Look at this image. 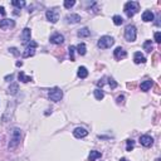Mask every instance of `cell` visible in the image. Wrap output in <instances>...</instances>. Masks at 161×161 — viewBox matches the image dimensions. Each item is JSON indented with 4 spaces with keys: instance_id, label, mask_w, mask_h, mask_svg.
Returning <instances> with one entry per match:
<instances>
[{
    "instance_id": "5bb4252c",
    "label": "cell",
    "mask_w": 161,
    "mask_h": 161,
    "mask_svg": "<svg viewBox=\"0 0 161 161\" xmlns=\"http://www.w3.org/2000/svg\"><path fill=\"white\" fill-rule=\"evenodd\" d=\"M80 22V17L78 14H68L67 17H65V23H68V24H77V23Z\"/></svg>"
},
{
    "instance_id": "603a6c76",
    "label": "cell",
    "mask_w": 161,
    "mask_h": 161,
    "mask_svg": "<svg viewBox=\"0 0 161 161\" xmlns=\"http://www.w3.org/2000/svg\"><path fill=\"white\" fill-rule=\"evenodd\" d=\"M93 94H94V98H96L97 101H102V99L105 98V93H103V91H102V89H99V88L94 89Z\"/></svg>"
},
{
    "instance_id": "44dd1931",
    "label": "cell",
    "mask_w": 161,
    "mask_h": 161,
    "mask_svg": "<svg viewBox=\"0 0 161 161\" xmlns=\"http://www.w3.org/2000/svg\"><path fill=\"white\" fill-rule=\"evenodd\" d=\"M18 78H19V80H20V82H23V83H28V82H32V80H33L32 77H29V75H25L24 72H19Z\"/></svg>"
},
{
    "instance_id": "836d02e7",
    "label": "cell",
    "mask_w": 161,
    "mask_h": 161,
    "mask_svg": "<svg viewBox=\"0 0 161 161\" xmlns=\"http://www.w3.org/2000/svg\"><path fill=\"white\" fill-rule=\"evenodd\" d=\"M124 99H125V97H124V96H122V94H121V96H118V97H117V99H116V101H117V103H118V105H121V103H124Z\"/></svg>"
},
{
    "instance_id": "7c38bea8",
    "label": "cell",
    "mask_w": 161,
    "mask_h": 161,
    "mask_svg": "<svg viewBox=\"0 0 161 161\" xmlns=\"http://www.w3.org/2000/svg\"><path fill=\"white\" fill-rule=\"evenodd\" d=\"M113 57L117 59V60H121V59H124L127 57V53H126V50L122 48V47H117V48L113 50Z\"/></svg>"
},
{
    "instance_id": "d4e9b609",
    "label": "cell",
    "mask_w": 161,
    "mask_h": 161,
    "mask_svg": "<svg viewBox=\"0 0 161 161\" xmlns=\"http://www.w3.org/2000/svg\"><path fill=\"white\" fill-rule=\"evenodd\" d=\"M12 5L15 6V8H18V9H22V8L25 6V1H24V0H13V1H12Z\"/></svg>"
},
{
    "instance_id": "4316f807",
    "label": "cell",
    "mask_w": 161,
    "mask_h": 161,
    "mask_svg": "<svg viewBox=\"0 0 161 161\" xmlns=\"http://www.w3.org/2000/svg\"><path fill=\"white\" fill-rule=\"evenodd\" d=\"M112 20H113V24L115 25H122V23H124V19H122L121 15H113Z\"/></svg>"
},
{
    "instance_id": "8fae6325",
    "label": "cell",
    "mask_w": 161,
    "mask_h": 161,
    "mask_svg": "<svg viewBox=\"0 0 161 161\" xmlns=\"http://www.w3.org/2000/svg\"><path fill=\"white\" fill-rule=\"evenodd\" d=\"M50 43L52 44H57V45H59V44H63L64 43V37L60 34V33H54L53 35L50 37Z\"/></svg>"
},
{
    "instance_id": "cb8c5ba5",
    "label": "cell",
    "mask_w": 161,
    "mask_h": 161,
    "mask_svg": "<svg viewBox=\"0 0 161 161\" xmlns=\"http://www.w3.org/2000/svg\"><path fill=\"white\" fill-rule=\"evenodd\" d=\"M18 91H19V86H18V83H12L10 86H9L8 93H9V94H17Z\"/></svg>"
},
{
    "instance_id": "ac0fdd59",
    "label": "cell",
    "mask_w": 161,
    "mask_h": 161,
    "mask_svg": "<svg viewBox=\"0 0 161 161\" xmlns=\"http://www.w3.org/2000/svg\"><path fill=\"white\" fill-rule=\"evenodd\" d=\"M77 75H78L80 79L87 78V77H88V70H87V68L83 67V65H80V67L78 68V70H77Z\"/></svg>"
},
{
    "instance_id": "8992f818",
    "label": "cell",
    "mask_w": 161,
    "mask_h": 161,
    "mask_svg": "<svg viewBox=\"0 0 161 161\" xmlns=\"http://www.w3.org/2000/svg\"><path fill=\"white\" fill-rule=\"evenodd\" d=\"M38 47V44L35 43L34 40H30L29 43L27 44V47H25V50L23 52V57L24 58H29V57H33L35 54V48Z\"/></svg>"
},
{
    "instance_id": "83f0119b",
    "label": "cell",
    "mask_w": 161,
    "mask_h": 161,
    "mask_svg": "<svg viewBox=\"0 0 161 161\" xmlns=\"http://www.w3.org/2000/svg\"><path fill=\"white\" fill-rule=\"evenodd\" d=\"M63 5L65 9H70L72 6L75 5V0H64V3H63Z\"/></svg>"
},
{
    "instance_id": "f1b7e54d",
    "label": "cell",
    "mask_w": 161,
    "mask_h": 161,
    "mask_svg": "<svg viewBox=\"0 0 161 161\" xmlns=\"http://www.w3.org/2000/svg\"><path fill=\"white\" fill-rule=\"evenodd\" d=\"M126 151H132L135 147V141L134 140H127L126 141Z\"/></svg>"
},
{
    "instance_id": "277c9868",
    "label": "cell",
    "mask_w": 161,
    "mask_h": 161,
    "mask_svg": "<svg viewBox=\"0 0 161 161\" xmlns=\"http://www.w3.org/2000/svg\"><path fill=\"white\" fill-rule=\"evenodd\" d=\"M137 38V29L135 25L129 24L125 28V39L127 42H135Z\"/></svg>"
},
{
    "instance_id": "d6986e66",
    "label": "cell",
    "mask_w": 161,
    "mask_h": 161,
    "mask_svg": "<svg viewBox=\"0 0 161 161\" xmlns=\"http://www.w3.org/2000/svg\"><path fill=\"white\" fill-rule=\"evenodd\" d=\"M102 157V154L99 151H96V150H92L89 152V156H88V161H96L97 159H101Z\"/></svg>"
},
{
    "instance_id": "f546056e",
    "label": "cell",
    "mask_w": 161,
    "mask_h": 161,
    "mask_svg": "<svg viewBox=\"0 0 161 161\" xmlns=\"http://www.w3.org/2000/svg\"><path fill=\"white\" fill-rule=\"evenodd\" d=\"M68 50H69V58H70V60L72 62H74V52H75V47H73V45H70L69 48H68Z\"/></svg>"
},
{
    "instance_id": "1f68e13d",
    "label": "cell",
    "mask_w": 161,
    "mask_h": 161,
    "mask_svg": "<svg viewBox=\"0 0 161 161\" xmlns=\"http://www.w3.org/2000/svg\"><path fill=\"white\" fill-rule=\"evenodd\" d=\"M155 42L156 43H161V33L160 32L155 33Z\"/></svg>"
},
{
    "instance_id": "e0dca14e",
    "label": "cell",
    "mask_w": 161,
    "mask_h": 161,
    "mask_svg": "<svg viewBox=\"0 0 161 161\" xmlns=\"http://www.w3.org/2000/svg\"><path fill=\"white\" fill-rule=\"evenodd\" d=\"M152 84H154V82L151 79H146V80H144L142 83L140 84V88H141V91H144V92H147L149 89L152 87Z\"/></svg>"
},
{
    "instance_id": "4dcf8cb0",
    "label": "cell",
    "mask_w": 161,
    "mask_h": 161,
    "mask_svg": "<svg viewBox=\"0 0 161 161\" xmlns=\"http://www.w3.org/2000/svg\"><path fill=\"white\" fill-rule=\"evenodd\" d=\"M108 86H110L112 89H115L117 87V82L113 78H108Z\"/></svg>"
},
{
    "instance_id": "8d00e7d4",
    "label": "cell",
    "mask_w": 161,
    "mask_h": 161,
    "mask_svg": "<svg viewBox=\"0 0 161 161\" xmlns=\"http://www.w3.org/2000/svg\"><path fill=\"white\" fill-rule=\"evenodd\" d=\"M23 65V62H17V67H22Z\"/></svg>"
},
{
    "instance_id": "30bf717a",
    "label": "cell",
    "mask_w": 161,
    "mask_h": 161,
    "mask_svg": "<svg viewBox=\"0 0 161 161\" xmlns=\"http://www.w3.org/2000/svg\"><path fill=\"white\" fill-rule=\"evenodd\" d=\"M140 144L145 146V147H150V146L154 145V139L149 135H142L140 136Z\"/></svg>"
},
{
    "instance_id": "ba28073f",
    "label": "cell",
    "mask_w": 161,
    "mask_h": 161,
    "mask_svg": "<svg viewBox=\"0 0 161 161\" xmlns=\"http://www.w3.org/2000/svg\"><path fill=\"white\" fill-rule=\"evenodd\" d=\"M14 27H15V22H14L13 19H3V20H0V29L8 30Z\"/></svg>"
},
{
    "instance_id": "7402d4cb",
    "label": "cell",
    "mask_w": 161,
    "mask_h": 161,
    "mask_svg": "<svg viewBox=\"0 0 161 161\" xmlns=\"http://www.w3.org/2000/svg\"><path fill=\"white\" fill-rule=\"evenodd\" d=\"M77 35H78L79 38H87V37L91 35V30H89L88 28H82V29L78 30Z\"/></svg>"
},
{
    "instance_id": "3957f363",
    "label": "cell",
    "mask_w": 161,
    "mask_h": 161,
    "mask_svg": "<svg viewBox=\"0 0 161 161\" xmlns=\"http://www.w3.org/2000/svg\"><path fill=\"white\" fill-rule=\"evenodd\" d=\"M115 44V39H113L112 37L110 35H103L101 37L98 39V48H101V49H108V48H111V47Z\"/></svg>"
},
{
    "instance_id": "9a60e30c",
    "label": "cell",
    "mask_w": 161,
    "mask_h": 161,
    "mask_svg": "<svg viewBox=\"0 0 161 161\" xmlns=\"http://www.w3.org/2000/svg\"><path fill=\"white\" fill-rule=\"evenodd\" d=\"M134 62L136 64H141V63H146V58L141 52H136L134 54Z\"/></svg>"
},
{
    "instance_id": "ffe728a7",
    "label": "cell",
    "mask_w": 161,
    "mask_h": 161,
    "mask_svg": "<svg viewBox=\"0 0 161 161\" xmlns=\"http://www.w3.org/2000/svg\"><path fill=\"white\" fill-rule=\"evenodd\" d=\"M75 50H77V53L79 55H84L87 53V47H86L84 43H79L77 47H75Z\"/></svg>"
},
{
    "instance_id": "d6a6232c",
    "label": "cell",
    "mask_w": 161,
    "mask_h": 161,
    "mask_svg": "<svg viewBox=\"0 0 161 161\" xmlns=\"http://www.w3.org/2000/svg\"><path fill=\"white\" fill-rule=\"evenodd\" d=\"M9 52H10V53H13L15 57H18L19 54H20V53L18 52V49H17V48H14V47H13V48H9Z\"/></svg>"
},
{
    "instance_id": "5b68a950",
    "label": "cell",
    "mask_w": 161,
    "mask_h": 161,
    "mask_svg": "<svg viewBox=\"0 0 161 161\" xmlns=\"http://www.w3.org/2000/svg\"><path fill=\"white\" fill-rule=\"evenodd\" d=\"M48 97L50 101H53V102H59L60 99L63 98V91L60 88L58 87H54V88H52L49 93H48Z\"/></svg>"
},
{
    "instance_id": "9c48e42d",
    "label": "cell",
    "mask_w": 161,
    "mask_h": 161,
    "mask_svg": "<svg viewBox=\"0 0 161 161\" xmlns=\"http://www.w3.org/2000/svg\"><path fill=\"white\" fill-rule=\"evenodd\" d=\"M30 38H32V30L29 28H24V29H23V33H22V43L24 45H27L32 40Z\"/></svg>"
},
{
    "instance_id": "484cf974",
    "label": "cell",
    "mask_w": 161,
    "mask_h": 161,
    "mask_svg": "<svg viewBox=\"0 0 161 161\" xmlns=\"http://www.w3.org/2000/svg\"><path fill=\"white\" fill-rule=\"evenodd\" d=\"M144 49L147 52V53H151L154 49V45H152V42L151 40H146L145 43H144Z\"/></svg>"
},
{
    "instance_id": "74e56055",
    "label": "cell",
    "mask_w": 161,
    "mask_h": 161,
    "mask_svg": "<svg viewBox=\"0 0 161 161\" xmlns=\"http://www.w3.org/2000/svg\"><path fill=\"white\" fill-rule=\"evenodd\" d=\"M120 161H129V160H127V159H125V157H122Z\"/></svg>"
},
{
    "instance_id": "4fadbf2b",
    "label": "cell",
    "mask_w": 161,
    "mask_h": 161,
    "mask_svg": "<svg viewBox=\"0 0 161 161\" xmlns=\"http://www.w3.org/2000/svg\"><path fill=\"white\" fill-rule=\"evenodd\" d=\"M88 135V131L86 129H83V127H77V129H74L73 131V136L75 139H83V137H86Z\"/></svg>"
},
{
    "instance_id": "2e32d148",
    "label": "cell",
    "mask_w": 161,
    "mask_h": 161,
    "mask_svg": "<svg viewBox=\"0 0 161 161\" xmlns=\"http://www.w3.org/2000/svg\"><path fill=\"white\" fill-rule=\"evenodd\" d=\"M155 19V15H154V13L151 12V10H145L142 13V20L145 23H149V22H152Z\"/></svg>"
},
{
    "instance_id": "d590c367",
    "label": "cell",
    "mask_w": 161,
    "mask_h": 161,
    "mask_svg": "<svg viewBox=\"0 0 161 161\" xmlns=\"http://www.w3.org/2000/svg\"><path fill=\"white\" fill-rule=\"evenodd\" d=\"M13 77H14V75H13V74H10V75H6V77L4 78V79H5V80H8V82H10V80L13 79Z\"/></svg>"
},
{
    "instance_id": "6da1fadb",
    "label": "cell",
    "mask_w": 161,
    "mask_h": 161,
    "mask_svg": "<svg viewBox=\"0 0 161 161\" xmlns=\"http://www.w3.org/2000/svg\"><path fill=\"white\" fill-rule=\"evenodd\" d=\"M20 140H22V131L20 129H15L12 130V137H10V141H9V145H8V149L9 150H14L18 147V145L20 144Z\"/></svg>"
},
{
    "instance_id": "e575fe53",
    "label": "cell",
    "mask_w": 161,
    "mask_h": 161,
    "mask_svg": "<svg viewBox=\"0 0 161 161\" xmlns=\"http://www.w3.org/2000/svg\"><path fill=\"white\" fill-rule=\"evenodd\" d=\"M0 14H1L3 17L6 14V12H5V9H4V6H0Z\"/></svg>"
},
{
    "instance_id": "7a4b0ae2",
    "label": "cell",
    "mask_w": 161,
    "mask_h": 161,
    "mask_svg": "<svg viewBox=\"0 0 161 161\" xmlns=\"http://www.w3.org/2000/svg\"><path fill=\"white\" fill-rule=\"evenodd\" d=\"M139 10H140L139 1H127L124 6V12L129 18H132Z\"/></svg>"
},
{
    "instance_id": "52a82bcc",
    "label": "cell",
    "mask_w": 161,
    "mask_h": 161,
    "mask_svg": "<svg viewBox=\"0 0 161 161\" xmlns=\"http://www.w3.org/2000/svg\"><path fill=\"white\" fill-rule=\"evenodd\" d=\"M45 17H47V20L48 22H50L52 24H55V23L59 20V12L57 10V9H49V10H47Z\"/></svg>"
}]
</instances>
